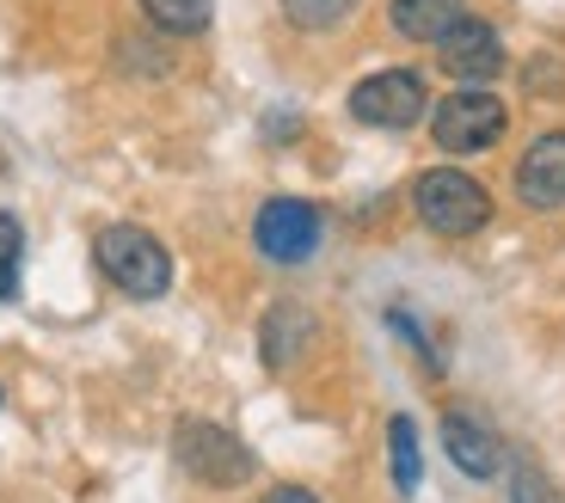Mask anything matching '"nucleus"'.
<instances>
[{"mask_svg": "<svg viewBox=\"0 0 565 503\" xmlns=\"http://www.w3.org/2000/svg\"><path fill=\"white\" fill-rule=\"evenodd\" d=\"M19 277H25V227L0 210V301H19Z\"/></svg>", "mask_w": 565, "mask_h": 503, "instance_id": "obj_14", "label": "nucleus"}, {"mask_svg": "<svg viewBox=\"0 0 565 503\" xmlns=\"http://www.w3.org/2000/svg\"><path fill=\"white\" fill-rule=\"evenodd\" d=\"M443 448H449V461L461 467L467 479H498L504 473V442H498L473 411H443Z\"/></svg>", "mask_w": 565, "mask_h": 503, "instance_id": "obj_9", "label": "nucleus"}, {"mask_svg": "<svg viewBox=\"0 0 565 503\" xmlns=\"http://www.w3.org/2000/svg\"><path fill=\"white\" fill-rule=\"evenodd\" d=\"M510 503H559V491H553L529 461H516L510 467Z\"/></svg>", "mask_w": 565, "mask_h": 503, "instance_id": "obj_16", "label": "nucleus"}, {"mask_svg": "<svg viewBox=\"0 0 565 503\" xmlns=\"http://www.w3.org/2000/svg\"><path fill=\"white\" fill-rule=\"evenodd\" d=\"M308 338H313V313L301 301H277L258 325V356H265V368H289L308 350Z\"/></svg>", "mask_w": 565, "mask_h": 503, "instance_id": "obj_10", "label": "nucleus"}, {"mask_svg": "<svg viewBox=\"0 0 565 503\" xmlns=\"http://www.w3.org/2000/svg\"><path fill=\"white\" fill-rule=\"evenodd\" d=\"M141 13L160 31H172V38H198L210 25V0H141Z\"/></svg>", "mask_w": 565, "mask_h": 503, "instance_id": "obj_13", "label": "nucleus"}, {"mask_svg": "<svg viewBox=\"0 0 565 503\" xmlns=\"http://www.w3.org/2000/svg\"><path fill=\"white\" fill-rule=\"evenodd\" d=\"M93 258H99L105 282H117V289L136 295V301H154V295L172 289V258H167V246H160L148 227H136V222L105 227V234L93 239Z\"/></svg>", "mask_w": 565, "mask_h": 503, "instance_id": "obj_2", "label": "nucleus"}, {"mask_svg": "<svg viewBox=\"0 0 565 503\" xmlns=\"http://www.w3.org/2000/svg\"><path fill=\"white\" fill-rule=\"evenodd\" d=\"M412 210H418V222L430 227V234L467 239V234H480V227L492 222V196H486V184L473 179V172L430 167V172H418V184H412Z\"/></svg>", "mask_w": 565, "mask_h": 503, "instance_id": "obj_1", "label": "nucleus"}, {"mask_svg": "<svg viewBox=\"0 0 565 503\" xmlns=\"http://www.w3.org/2000/svg\"><path fill=\"white\" fill-rule=\"evenodd\" d=\"M351 13H356V0H282V19L296 31H332Z\"/></svg>", "mask_w": 565, "mask_h": 503, "instance_id": "obj_15", "label": "nucleus"}, {"mask_svg": "<svg viewBox=\"0 0 565 503\" xmlns=\"http://www.w3.org/2000/svg\"><path fill=\"white\" fill-rule=\"evenodd\" d=\"M387 467H394V491L412 497L424 479V461H418V424L412 418H394L387 424Z\"/></svg>", "mask_w": 565, "mask_h": 503, "instance_id": "obj_12", "label": "nucleus"}, {"mask_svg": "<svg viewBox=\"0 0 565 503\" xmlns=\"http://www.w3.org/2000/svg\"><path fill=\"white\" fill-rule=\"evenodd\" d=\"M516 196L529 210H565V129H547V136L529 141V154L516 160Z\"/></svg>", "mask_w": 565, "mask_h": 503, "instance_id": "obj_8", "label": "nucleus"}, {"mask_svg": "<svg viewBox=\"0 0 565 503\" xmlns=\"http://www.w3.org/2000/svg\"><path fill=\"white\" fill-rule=\"evenodd\" d=\"M424 105H430V93H424L418 68H382L351 86V117L369 129H412L424 117Z\"/></svg>", "mask_w": 565, "mask_h": 503, "instance_id": "obj_6", "label": "nucleus"}, {"mask_svg": "<svg viewBox=\"0 0 565 503\" xmlns=\"http://www.w3.org/2000/svg\"><path fill=\"white\" fill-rule=\"evenodd\" d=\"M172 454H179V467L198 485H215V491H234L258 473L253 448L227 430V424H210V418H184L179 436H172Z\"/></svg>", "mask_w": 565, "mask_h": 503, "instance_id": "obj_3", "label": "nucleus"}, {"mask_svg": "<svg viewBox=\"0 0 565 503\" xmlns=\"http://www.w3.org/2000/svg\"><path fill=\"white\" fill-rule=\"evenodd\" d=\"M437 62H443V74L449 81H461V86H480V81H492L498 68H504V38H498L486 19H455L449 31L437 38Z\"/></svg>", "mask_w": 565, "mask_h": 503, "instance_id": "obj_7", "label": "nucleus"}, {"mask_svg": "<svg viewBox=\"0 0 565 503\" xmlns=\"http://www.w3.org/2000/svg\"><path fill=\"white\" fill-rule=\"evenodd\" d=\"M461 13H467L461 0H394V7H387L394 31H399V38H412V43H437Z\"/></svg>", "mask_w": 565, "mask_h": 503, "instance_id": "obj_11", "label": "nucleus"}, {"mask_svg": "<svg viewBox=\"0 0 565 503\" xmlns=\"http://www.w3.org/2000/svg\"><path fill=\"white\" fill-rule=\"evenodd\" d=\"M265 503H320V497H313L308 485H270V491H265Z\"/></svg>", "mask_w": 565, "mask_h": 503, "instance_id": "obj_17", "label": "nucleus"}, {"mask_svg": "<svg viewBox=\"0 0 565 503\" xmlns=\"http://www.w3.org/2000/svg\"><path fill=\"white\" fill-rule=\"evenodd\" d=\"M510 111L498 93H480V86H461V93H449L430 111V141H437L443 154H486L498 136H504Z\"/></svg>", "mask_w": 565, "mask_h": 503, "instance_id": "obj_4", "label": "nucleus"}, {"mask_svg": "<svg viewBox=\"0 0 565 503\" xmlns=\"http://www.w3.org/2000/svg\"><path fill=\"white\" fill-rule=\"evenodd\" d=\"M326 239V215L301 196H270L265 210L253 215V246L265 252L270 265H308Z\"/></svg>", "mask_w": 565, "mask_h": 503, "instance_id": "obj_5", "label": "nucleus"}]
</instances>
